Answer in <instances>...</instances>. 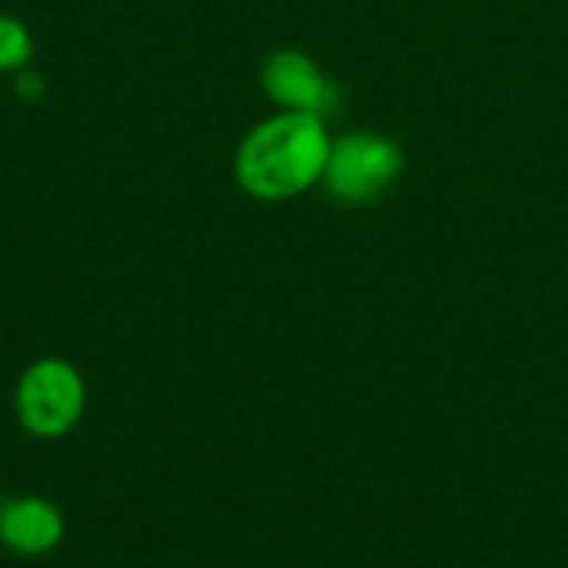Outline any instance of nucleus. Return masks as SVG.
I'll use <instances>...</instances> for the list:
<instances>
[{
	"label": "nucleus",
	"mask_w": 568,
	"mask_h": 568,
	"mask_svg": "<svg viewBox=\"0 0 568 568\" xmlns=\"http://www.w3.org/2000/svg\"><path fill=\"white\" fill-rule=\"evenodd\" d=\"M329 146L333 140L323 116L280 110L240 140L233 176L253 200L283 203L323 183Z\"/></svg>",
	"instance_id": "obj_1"
},
{
	"label": "nucleus",
	"mask_w": 568,
	"mask_h": 568,
	"mask_svg": "<svg viewBox=\"0 0 568 568\" xmlns=\"http://www.w3.org/2000/svg\"><path fill=\"white\" fill-rule=\"evenodd\" d=\"M87 409V383L83 373L60 356L33 359L13 389L17 423L37 439L67 436Z\"/></svg>",
	"instance_id": "obj_2"
},
{
	"label": "nucleus",
	"mask_w": 568,
	"mask_h": 568,
	"mask_svg": "<svg viewBox=\"0 0 568 568\" xmlns=\"http://www.w3.org/2000/svg\"><path fill=\"white\" fill-rule=\"evenodd\" d=\"M406 156L403 146L383 133L356 130L329 146L323 186L349 206H363L379 200L399 176H403Z\"/></svg>",
	"instance_id": "obj_3"
},
{
	"label": "nucleus",
	"mask_w": 568,
	"mask_h": 568,
	"mask_svg": "<svg viewBox=\"0 0 568 568\" xmlns=\"http://www.w3.org/2000/svg\"><path fill=\"white\" fill-rule=\"evenodd\" d=\"M263 93L290 113H313V116H333L339 106V90L326 77V70L303 50H276L263 60L260 70Z\"/></svg>",
	"instance_id": "obj_4"
},
{
	"label": "nucleus",
	"mask_w": 568,
	"mask_h": 568,
	"mask_svg": "<svg viewBox=\"0 0 568 568\" xmlns=\"http://www.w3.org/2000/svg\"><path fill=\"white\" fill-rule=\"evenodd\" d=\"M63 532V513L43 496H13L0 506V546L13 556H47L60 546Z\"/></svg>",
	"instance_id": "obj_5"
},
{
	"label": "nucleus",
	"mask_w": 568,
	"mask_h": 568,
	"mask_svg": "<svg viewBox=\"0 0 568 568\" xmlns=\"http://www.w3.org/2000/svg\"><path fill=\"white\" fill-rule=\"evenodd\" d=\"M30 60H33L30 27L13 13H0V73H17Z\"/></svg>",
	"instance_id": "obj_6"
}]
</instances>
